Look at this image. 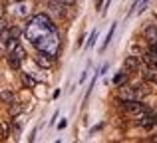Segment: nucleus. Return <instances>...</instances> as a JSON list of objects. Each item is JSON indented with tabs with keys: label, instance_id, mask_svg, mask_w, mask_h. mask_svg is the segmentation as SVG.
<instances>
[{
	"label": "nucleus",
	"instance_id": "6",
	"mask_svg": "<svg viewBox=\"0 0 157 143\" xmlns=\"http://www.w3.org/2000/svg\"><path fill=\"white\" fill-rule=\"evenodd\" d=\"M119 96L123 100H137V93H135V88H119Z\"/></svg>",
	"mask_w": 157,
	"mask_h": 143
},
{
	"label": "nucleus",
	"instance_id": "5",
	"mask_svg": "<svg viewBox=\"0 0 157 143\" xmlns=\"http://www.w3.org/2000/svg\"><path fill=\"white\" fill-rule=\"evenodd\" d=\"M125 70H139V58L137 56H127L125 62H123Z\"/></svg>",
	"mask_w": 157,
	"mask_h": 143
},
{
	"label": "nucleus",
	"instance_id": "19",
	"mask_svg": "<svg viewBox=\"0 0 157 143\" xmlns=\"http://www.w3.org/2000/svg\"><path fill=\"white\" fill-rule=\"evenodd\" d=\"M12 2H24V0H12Z\"/></svg>",
	"mask_w": 157,
	"mask_h": 143
},
{
	"label": "nucleus",
	"instance_id": "11",
	"mask_svg": "<svg viewBox=\"0 0 157 143\" xmlns=\"http://www.w3.org/2000/svg\"><path fill=\"white\" fill-rule=\"evenodd\" d=\"M133 88H135V93H137V100H141V97H145L149 93V89L145 85H133Z\"/></svg>",
	"mask_w": 157,
	"mask_h": 143
},
{
	"label": "nucleus",
	"instance_id": "9",
	"mask_svg": "<svg viewBox=\"0 0 157 143\" xmlns=\"http://www.w3.org/2000/svg\"><path fill=\"white\" fill-rule=\"evenodd\" d=\"M0 100H2L4 103H14V93L8 92V89H4V92L0 93Z\"/></svg>",
	"mask_w": 157,
	"mask_h": 143
},
{
	"label": "nucleus",
	"instance_id": "1",
	"mask_svg": "<svg viewBox=\"0 0 157 143\" xmlns=\"http://www.w3.org/2000/svg\"><path fill=\"white\" fill-rule=\"evenodd\" d=\"M26 34H28V38H30V42L36 46L40 40L56 34V26L52 24V20L48 18L46 14H36L34 18L30 20V24H28Z\"/></svg>",
	"mask_w": 157,
	"mask_h": 143
},
{
	"label": "nucleus",
	"instance_id": "18",
	"mask_svg": "<svg viewBox=\"0 0 157 143\" xmlns=\"http://www.w3.org/2000/svg\"><path fill=\"white\" fill-rule=\"evenodd\" d=\"M147 4H149V0H143V2H141V6H139V12H143V10H145V6H147Z\"/></svg>",
	"mask_w": 157,
	"mask_h": 143
},
{
	"label": "nucleus",
	"instance_id": "14",
	"mask_svg": "<svg viewBox=\"0 0 157 143\" xmlns=\"http://www.w3.org/2000/svg\"><path fill=\"white\" fill-rule=\"evenodd\" d=\"M22 81H24L26 85H36V80H34V77H30V76H24Z\"/></svg>",
	"mask_w": 157,
	"mask_h": 143
},
{
	"label": "nucleus",
	"instance_id": "10",
	"mask_svg": "<svg viewBox=\"0 0 157 143\" xmlns=\"http://www.w3.org/2000/svg\"><path fill=\"white\" fill-rule=\"evenodd\" d=\"M12 54H16L20 60H24V58H26V50H24V48L20 46V44H14V46H12Z\"/></svg>",
	"mask_w": 157,
	"mask_h": 143
},
{
	"label": "nucleus",
	"instance_id": "2",
	"mask_svg": "<svg viewBox=\"0 0 157 143\" xmlns=\"http://www.w3.org/2000/svg\"><path fill=\"white\" fill-rule=\"evenodd\" d=\"M143 36H145V40L151 44H157V26L155 24H149V26H145V30H143Z\"/></svg>",
	"mask_w": 157,
	"mask_h": 143
},
{
	"label": "nucleus",
	"instance_id": "3",
	"mask_svg": "<svg viewBox=\"0 0 157 143\" xmlns=\"http://www.w3.org/2000/svg\"><path fill=\"white\" fill-rule=\"evenodd\" d=\"M52 54H48V52H40L38 56H36V64H38L40 68H50L52 66Z\"/></svg>",
	"mask_w": 157,
	"mask_h": 143
},
{
	"label": "nucleus",
	"instance_id": "7",
	"mask_svg": "<svg viewBox=\"0 0 157 143\" xmlns=\"http://www.w3.org/2000/svg\"><path fill=\"white\" fill-rule=\"evenodd\" d=\"M20 62H22V60H20L16 54H12V52H10V56H8V64H10V68L18 70V68H20Z\"/></svg>",
	"mask_w": 157,
	"mask_h": 143
},
{
	"label": "nucleus",
	"instance_id": "8",
	"mask_svg": "<svg viewBox=\"0 0 157 143\" xmlns=\"http://www.w3.org/2000/svg\"><path fill=\"white\" fill-rule=\"evenodd\" d=\"M143 77H145L147 81H151V84L157 85V70H147V72H143Z\"/></svg>",
	"mask_w": 157,
	"mask_h": 143
},
{
	"label": "nucleus",
	"instance_id": "15",
	"mask_svg": "<svg viewBox=\"0 0 157 143\" xmlns=\"http://www.w3.org/2000/svg\"><path fill=\"white\" fill-rule=\"evenodd\" d=\"M62 4H64V6H74V4H76V0H60Z\"/></svg>",
	"mask_w": 157,
	"mask_h": 143
},
{
	"label": "nucleus",
	"instance_id": "16",
	"mask_svg": "<svg viewBox=\"0 0 157 143\" xmlns=\"http://www.w3.org/2000/svg\"><path fill=\"white\" fill-rule=\"evenodd\" d=\"M96 38H98V30H94V34H92V38H90V44H88V46H92V44L96 42Z\"/></svg>",
	"mask_w": 157,
	"mask_h": 143
},
{
	"label": "nucleus",
	"instance_id": "13",
	"mask_svg": "<svg viewBox=\"0 0 157 143\" xmlns=\"http://www.w3.org/2000/svg\"><path fill=\"white\" fill-rule=\"evenodd\" d=\"M125 80H127V73H125V72H119L117 76L113 77V84H115V85H121Z\"/></svg>",
	"mask_w": 157,
	"mask_h": 143
},
{
	"label": "nucleus",
	"instance_id": "17",
	"mask_svg": "<svg viewBox=\"0 0 157 143\" xmlns=\"http://www.w3.org/2000/svg\"><path fill=\"white\" fill-rule=\"evenodd\" d=\"M0 129H2V137H6V135H8V129H6V123H2V125H0Z\"/></svg>",
	"mask_w": 157,
	"mask_h": 143
},
{
	"label": "nucleus",
	"instance_id": "12",
	"mask_svg": "<svg viewBox=\"0 0 157 143\" xmlns=\"http://www.w3.org/2000/svg\"><path fill=\"white\" fill-rule=\"evenodd\" d=\"M113 32H115V24H111V28H109V32H107V36H105V42H104V46H101V50H105L107 44L111 42V38H113Z\"/></svg>",
	"mask_w": 157,
	"mask_h": 143
},
{
	"label": "nucleus",
	"instance_id": "4",
	"mask_svg": "<svg viewBox=\"0 0 157 143\" xmlns=\"http://www.w3.org/2000/svg\"><path fill=\"white\" fill-rule=\"evenodd\" d=\"M143 62L147 64V68L149 70H157V54H153V52H147V54H143Z\"/></svg>",
	"mask_w": 157,
	"mask_h": 143
}]
</instances>
